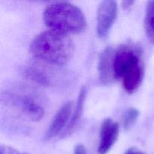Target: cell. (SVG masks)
Here are the masks:
<instances>
[{
  "instance_id": "1",
  "label": "cell",
  "mask_w": 154,
  "mask_h": 154,
  "mask_svg": "<svg viewBox=\"0 0 154 154\" xmlns=\"http://www.w3.org/2000/svg\"><path fill=\"white\" fill-rule=\"evenodd\" d=\"M114 75L116 80H121L125 91L135 93L144 80V66L142 53L135 45L125 44L114 49Z\"/></svg>"
},
{
  "instance_id": "2",
  "label": "cell",
  "mask_w": 154,
  "mask_h": 154,
  "mask_svg": "<svg viewBox=\"0 0 154 154\" xmlns=\"http://www.w3.org/2000/svg\"><path fill=\"white\" fill-rule=\"evenodd\" d=\"M74 44L70 36L47 30L33 38L30 51L33 57L51 66H63L73 55Z\"/></svg>"
},
{
  "instance_id": "3",
  "label": "cell",
  "mask_w": 154,
  "mask_h": 154,
  "mask_svg": "<svg viewBox=\"0 0 154 154\" xmlns=\"http://www.w3.org/2000/svg\"><path fill=\"white\" fill-rule=\"evenodd\" d=\"M43 20L48 30L69 36L79 34L87 27V20L81 9L68 2H56L47 6Z\"/></svg>"
},
{
  "instance_id": "4",
  "label": "cell",
  "mask_w": 154,
  "mask_h": 154,
  "mask_svg": "<svg viewBox=\"0 0 154 154\" xmlns=\"http://www.w3.org/2000/svg\"><path fill=\"white\" fill-rule=\"evenodd\" d=\"M118 13V5L116 1L105 0L99 3L96 16V33L98 37L105 38L112 29Z\"/></svg>"
},
{
  "instance_id": "5",
  "label": "cell",
  "mask_w": 154,
  "mask_h": 154,
  "mask_svg": "<svg viewBox=\"0 0 154 154\" xmlns=\"http://www.w3.org/2000/svg\"><path fill=\"white\" fill-rule=\"evenodd\" d=\"M72 112V105L70 102L65 103L58 110L53 117L51 124L49 125V127L45 134V139L46 141L55 138L61 134L63 135L70 122Z\"/></svg>"
},
{
  "instance_id": "6",
  "label": "cell",
  "mask_w": 154,
  "mask_h": 154,
  "mask_svg": "<svg viewBox=\"0 0 154 154\" xmlns=\"http://www.w3.org/2000/svg\"><path fill=\"white\" fill-rule=\"evenodd\" d=\"M120 134V125L111 118L104 120L101 125L99 143L98 146L99 154H107L117 141Z\"/></svg>"
},
{
  "instance_id": "7",
  "label": "cell",
  "mask_w": 154,
  "mask_h": 154,
  "mask_svg": "<svg viewBox=\"0 0 154 154\" xmlns=\"http://www.w3.org/2000/svg\"><path fill=\"white\" fill-rule=\"evenodd\" d=\"M11 103L20 111L29 120L34 122L40 121L45 115V109L37 102L26 96L11 95Z\"/></svg>"
},
{
  "instance_id": "8",
  "label": "cell",
  "mask_w": 154,
  "mask_h": 154,
  "mask_svg": "<svg viewBox=\"0 0 154 154\" xmlns=\"http://www.w3.org/2000/svg\"><path fill=\"white\" fill-rule=\"evenodd\" d=\"M114 50L111 47L105 48L100 54L98 63V72L99 80L103 85H108L113 82L114 78Z\"/></svg>"
},
{
  "instance_id": "9",
  "label": "cell",
  "mask_w": 154,
  "mask_h": 154,
  "mask_svg": "<svg viewBox=\"0 0 154 154\" xmlns=\"http://www.w3.org/2000/svg\"><path fill=\"white\" fill-rule=\"evenodd\" d=\"M87 91L86 87H83L82 88H81V90H80V93L78 98V102H77L76 108H75L74 113L72 114L73 115H72L70 122H69L67 128H66V130L64 131L63 135H61L62 137H67L69 136V135H70L71 134L74 132L75 128L77 127L78 123H79V121L81 120L83 115V111H84L86 97H87Z\"/></svg>"
},
{
  "instance_id": "10",
  "label": "cell",
  "mask_w": 154,
  "mask_h": 154,
  "mask_svg": "<svg viewBox=\"0 0 154 154\" xmlns=\"http://www.w3.org/2000/svg\"><path fill=\"white\" fill-rule=\"evenodd\" d=\"M144 29L149 42L154 45V1H149L146 7Z\"/></svg>"
},
{
  "instance_id": "11",
  "label": "cell",
  "mask_w": 154,
  "mask_h": 154,
  "mask_svg": "<svg viewBox=\"0 0 154 154\" xmlns=\"http://www.w3.org/2000/svg\"><path fill=\"white\" fill-rule=\"evenodd\" d=\"M140 112L135 108H130L126 110L122 117V125L125 130H129L133 127L139 117Z\"/></svg>"
},
{
  "instance_id": "12",
  "label": "cell",
  "mask_w": 154,
  "mask_h": 154,
  "mask_svg": "<svg viewBox=\"0 0 154 154\" xmlns=\"http://www.w3.org/2000/svg\"><path fill=\"white\" fill-rule=\"evenodd\" d=\"M26 75L29 79L40 85H48L49 79L43 72L34 67H29L26 70Z\"/></svg>"
},
{
  "instance_id": "13",
  "label": "cell",
  "mask_w": 154,
  "mask_h": 154,
  "mask_svg": "<svg viewBox=\"0 0 154 154\" xmlns=\"http://www.w3.org/2000/svg\"><path fill=\"white\" fill-rule=\"evenodd\" d=\"M0 154H28L26 153H20L18 150H15L13 147L8 146L2 145L0 147Z\"/></svg>"
},
{
  "instance_id": "14",
  "label": "cell",
  "mask_w": 154,
  "mask_h": 154,
  "mask_svg": "<svg viewBox=\"0 0 154 154\" xmlns=\"http://www.w3.org/2000/svg\"><path fill=\"white\" fill-rule=\"evenodd\" d=\"M74 154H87V150H86L85 147L82 144H78L75 147Z\"/></svg>"
},
{
  "instance_id": "15",
  "label": "cell",
  "mask_w": 154,
  "mask_h": 154,
  "mask_svg": "<svg viewBox=\"0 0 154 154\" xmlns=\"http://www.w3.org/2000/svg\"><path fill=\"white\" fill-rule=\"evenodd\" d=\"M134 3H135L134 1H123V2H122V7H123V8L125 9V10H126V9L127 10V9L130 8L133 5Z\"/></svg>"
},
{
  "instance_id": "16",
  "label": "cell",
  "mask_w": 154,
  "mask_h": 154,
  "mask_svg": "<svg viewBox=\"0 0 154 154\" xmlns=\"http://www.w3.org/2000/svg\"><path fill=\"white\" fill-rule=\"evenodd\" d=\"M125 154H145L144 153H143L142 151L139 150H137L135 148H130L126 152Z\"/></svg>"
}]
</instances>
